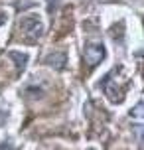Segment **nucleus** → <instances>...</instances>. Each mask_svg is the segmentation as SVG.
<instances>
[{
  "mask_svg": "<svg viewBox=\"0 0 144 150\" xmlns=\"http://www.w3.org/2000/svg\"><path fill=\"white\" fill-rule=\"evenodd\" d=\"M128 87H130V75H128V71H126L124 65L114 67L103 79V91H105L107 99L111 103H122Z\"/></svg>",
  "mask_w": 144,
  "mask_h": 150,
  "instance_id": "nucleus-1",
  "label": "nucleus"
},
{
  "mask_svg": "<svg viewBox=\"0 0 144 150\" xmlns=\"http://www.w3.org/2000/svg\"><path fill=\"white\" fill-rule=\"evenodd\" d=\"M18 28L24 36H28L30 40H40L44 36V22L38 14H30V16H22V20L18 24Z\"/></svg>",
  "mask_w": 144,
  "mask_h": 150,
  "instance_id": "nucleus-2",
  "label": "nucleus"
},
{
  "mask_svg": "<svg viewBox=\"0 0 144 150\" xmlns=\"http://www.w3.org/2000/svg\"><path fill=\"white\" fill-rule=\"evenodd\" d=\"M83 59L87 67H95L105 59V45L101 42H87L83 47Z\"/></svg>",
  "mask_w": 144,
  "mask_h": 150,
  "instance_id": "nucleus-3",
  "label": "nucleus"
},
{
  "mask_svg": "<svg viewBox=\"0 0 144 150\" xmlns=\"http://www.w3.org/2000/svg\"><path fill=\"white\" fill-rule=\"evenodd\" d=\"M46 65H49V67L61 71V69L67 65V53H65V52H53V53H49V55L46 57Z\"/></svg>",
  "mask_w": 144,
  "mask_h": 150,
  "instance_id": "nucleus-4",
  "label": "nucleus"
},
{
  "mask_svg": "<svg viewBox=\"0 0 144 150\" xmlns=\"http://www.w3.org/2000/svg\"><path fill=\"white\" fill-rule=\"evenodd\" d=\"M10 59H14L18 71H22L26 67V63H28V55L26 53H20V52H10Z\"/></svg>",
  "mask_w": 144,
  "mask_h": 150,
  "instance_id": "nucleus-5",
  "label": "nucleus"
},
{
  "mask_svg": "<svg viewBox=\"0 0 144 150\" xmlns=\"http://www.w3.org/2000/svg\"><path fill=\"white\" fill-rule=\"evenodd\" d=\"M142 111H144V103L142 101H138L136 107L130 111V119H136V120H142Z\"/></svg>",
  "mask_w": 144,
  "mask_h": 150,
  "instance_id": "nucleus-6",
  "label": "nucleus"
},
{
  "mask_svg": "<svg viewBox=\"0 0 144 150\" xmlns=\"http://www.w3.org/2000/svg\"><path fill=\"white\" fill-rule=\"evenodd\" d=\"M46 2H47V12H49V14H52L53 10L57 8V4H59V0H46Z\"/></svg>",
  "mask_w": 144,
  "mask_h": 150,
  "instance_id": "nucleus-7",
  "label": "nucleus"
},
{
  "mask_svg": "<svg viewBox=\"0 0 144 150\" xmlns=\"http://www.w3.org/2000/svg\"><path fill=\"white\" fill-rule=\"evenodd\" d=\"M0 150H12V146H10V144H2V146H0Z\"/></svg>",
  "mask_w": 144,
  "mask_h": 150,
  "instance_id": "nucleus-8",
  "label": "nucleus"
},
{
  "mask_svg": "<svg viewBox=\"0 0 144 150\" xmlns=\"http://www.w3.org/2000/svg\"><path fill=\"white\" fill-rule=\"evenodd\" d=\"M87 150H97V148H87Z\"/></svg>",
  "mask_w": 144,
  "mask_h": 150,
  "instance_id": "nucleus-9",
  "label": "nucleus"
}]
</instances>
